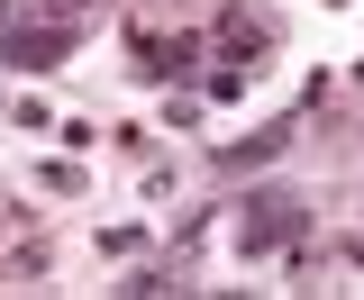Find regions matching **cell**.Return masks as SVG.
<instances>
[{"label":"cell","instance_id":"obj_6","mask_svg":"<svg viewBox=\"0 0 364 300\" xmlns=\"http://www.w3.org/2000/svg\"><path fill=\"white\" fill-rule=\"evenodd\" d=\"M28 9H37V0H28ZM46 9H55L64 28H82V9H91V0H46Z\"/></svg>","mask_w":364,"mask_h":300},{"label":"cell","instance_id":"obj_3","mask_svg":"<svg viewBox=\"0 0 364 300\" xmlns=\"http://www.w3.org/2000/svg\"><path fill=\"white\" fill-rule=\"evenodd\" d=\"M136 73H155V82H191V73H200V64H210V45H200V37H191V28H182V37H146V28H136Z\"/></svg>","mask_w":364,"mask_h":300},{"label":"cell","instance_id":"obj_4","mask_svg":"<svg viewBox=\"0 0 364 300\" xmlns=\"http://www.w3.org/2000/svg\"><path fill=\"white\" fill-rule=\"evenodd\" d=\"M273 45V18H255V9H219V64H255Z\"/></svg>","mask_w":364,"mask_h":300},{"label":"cell","instance_id":"obj_8","mask_svg":"<svg viewBox=\"0 0 364 300\" xmlns=\"http://www.w3.org/2000/svg\"><path fill=\"white\" fill-rule=\"evenodd\" d=\"M0 18H9V0H0Z\"/></svg>","mask_w":364,"mask_h":300},{"label":"cell","instance_id":"obj_5","mask_svg":"<svg viewBox=\"0 0 364 300\" xmlns=\"http://www.w3.org/2000/svg\"><path fill=\"white\" fill-rule=\"evenodd\" d=\"M282 146H291V119H273V128H255L246 146H219V164H228V173H246V164H273Z\"/></svg>","mask_w":364,"mask_h":300},{"label":"cell","instance_id":"obj_1","mask_svg":"<svg viewBox=\"0 0 364 300\" xmlns=\"http://www.w3.org/2000/svg\"><path fill=\"white\" fill-rule=\"evenodd\" d=\"M301 227H310V200H301V191H246V200H237V246H246V255H273V246H291V237H301Z\"/></svg>","mask_w":364,"mask_h":300},{"label":"cell","instance_id":"obj_7","mask_svg":"<svg viewBox=\"0 0 364 300\" xmlns=\"http://www.w3.org/2000/svg\"><path fill=\"white\" fill-rule=\"evenodd\" d=\"M146 9H182V0H146Z\"/></svg>","mask_w":364,"mask_h":300},{"label":"cell","instance_id":"obj_2","mask_svg":"<svg viewBox=\"0 0 364 300\" xmlns=\"http://www.w3.org/2000/svg\"><path fill=\"white\" fill-rule=\"evenodd\" d=\"M82 28H64V18H46V28H0V64L9 73H46V64H64Z\"/></svg>","mask_w":364,"mask_h":300}]
</instances>
